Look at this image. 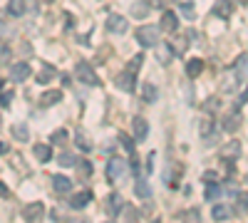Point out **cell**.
I'll list each match as a JSON object with an SVG mask.
<instances>
[{
  "label": "cell",
  "mask_w": 248,
  "mask_h": 223,
  "mask_svg": "<svg viewBox=\"0 0 248 223\" xmlns=\"http://www.w3.org/2000/svg\"><path fill=\"white\" fill-rule=\"evenodd\" d=\"M238 127H241V117H238V114L226 117V121H223V129H226V132H236Z\"/></svg>",
  "instance_id": "obj_28"
},
{
  "label": "cell",
  "mask_w": 248,
  "mask_h": 223,
  "mask_svg": "<svg viewBox=\"0 0 248 223\" xmlns=\"http://www.w3.org/2000/svg\"><path fill=\"white\" fill-rule=\"evenodd\" d=\"M176 28H179L176 13H174V10H164V15H161V28H159V30H164V32H176Z\"/></svg>",
  "instance_id": "obj_7"
},
{
  "label": "cell",
  "mask_w": 248,
  "mask_h": 223,
  "mask_svg": "<svg viewBox=\"0 0 248 223\" xmlns=\"http://www.w3.org/2000/svg\"><path fill=\"white\" fill-rule=\"evenodd\" d=\"M201 72H203V59L194 57V59H189V62H186V74H189V77H199Z\"/></svg>",
  "instance_id": "obj_20"
},
{
  "label": "cell",
  "mask_w": 248,
  "mask_h": 223,
  "mask_svg": "<svg viewBox=\"0 0 248 223\" xmlns=\"http://www.w3.org/2000/svg\"><path fill=\"white\" fill-rule=\"evenodd\" d=\"M236 3H248V0H236Z\"/></svg>",
  "instance_id": "obj_46"
},
{
  "label": "cell",
  "mask_w": 248,
  "mask_h": 223,
  "mask_svg": "<svg viewBox=\"0 0 248 223\" xmlns=\"http://www.w3.org/2000/svg\"><path fill=\"white\" fill-rule=\"evenodd\" d=\"M211 216H214V221H229L233 216V211L226 206V204H216L214 211H211Z\"/></svg>",
  "instance_id": "obj_19"
},
{
  "label": "cell",
  "mask_w": 248,
  "mask_h": 223,
  "mask_svg": "<svg viewBox=\"0 0 248 223\" xmlns=\"http://www.w3.org/2000/svg\"><path fill=\"white\" fill-rule=\"evenodd\" d=\"M32 154H35L37 161H43V164H47V161L52 159V149H50L47 144H35V147H32Z\"/></svg>",
  "instance_id": "obj_16"
},
{
  "label": "cell",
  "mask_w": 248,
  "mask_h": 223,
  "mask_svg": "<svg viewBox=\"0 0 248 223\" xmlns=\"http://www.w3.org/2000/svg\"><path fill=\"white\" fill-rule=\"evenodd\" d=\"M55 74H57V70H55L52 65H45V67H43V72L37 74V82H40V85H47Z\"/></svg>",
  "instance_id": "obj_24"
},
{
  "label": "cell",
  "mask_w": 248,
  "mask_h": 223,
  "mask_svg": "<svg viewBox=\"0 0 248 223\" xmlns=\"http://www.w3.org/2000/svg\"><path fill=\"white\" fill-rule=\"evenodd\" d=\"M159 28H154V25H141L139 30H137V43L141 45V47H156L159 45Z\"/></svg>",
  "instance_id": "obj_1"
},
{
  "label": "cell",
  "mask_w": 248,
  "mask_h": 223,
  "mask_svg": "<svg viewBox=\"0 0 248 223\" xmlns=\"http://www.w3.org/2000/svg\"><path fill=\"white\" fill-rule=\"evenodd\" d=\"M75 166H79V171L85 174V176H87V174L92 176V171H94V169H92V164H90V161H79V159H77V164H75Z\"/></svg>",
  "instance_id": "obj_36"
},
{
  "label": "cell",
  "mask_w": 248,
  "mask_h": 223,
  "mask_svg": "<svg viewBox=\"0 0 248 223\" xmlns=\"http://www.w3.org/2000/svg\"><path fill=\"white\" fill-rule=\"evenodd\" d=\"M134 77H137V74H132L129 70H127V72H122V74L117 77V87H119L122 92H129V94H132L134 87H137V85H134Z\"/></svg>",
  "instance_id": "obj_10"
},
{
  "label": "cell",
  "mask_w": 248,
  "mask_h": 223,
  "mask_svg": "<svg viewBox=\"0 0 248 223\" xmlns=\"http://www.w3.org/2000/svg\"><path fill=\"white\" fill-rule=\"evenodd\" d=\"M156 97H159V92H156V87L154 85H144V99H147V102H156Z\"/></svg>",
  "instance_id": "obj_29"
},
{
  "label": "cell",
  "mask_w": 248,
  "mask_h": 223,
  "mask_svg": "<svg viewBox=\"0 0 248 223\" xmlns=\"http://www.w3.org/2000/svg\"><path fill=\"white\" fill-rule=\"evenodd\" d=\"M67 136H70V134H67L65 129H57V132L50 136V141H52V144H62V141H67Z\"/></svg>",
  "instance_id": "obj_33"
},
{
  "label": "cell",
  "mask_w": 248,
  "mask_h": 223,
  "mask_svg": "<svg viewBox=\"0 0 248 223\" xmlns=\"http://www.w3.org/2000/svg\"><path fill=\"white\" fill-rule=\"evenodd\" d=\"M147 3H149L152 8H164V5L169 3V0H147Z\"/></svg>",
  "instance_id": "obj_39"
},
{
  "label": "cell",
  "mask_w": 248,
  "mask_h": 223,
  "mask_svg": "<svg viewBox=\"0 0 248 223\" xmlns=\"http://www.w3.org/2000/svg\"><path fill=\"white\" fill-rule=\"evenodd\" d=\"M243 102H248V87H246V89H243V94H241V97H238V102H236V104H238V107H241V104H243Z\"/></svg>",
  "instance_id": "obj_41"
},
{
  "label": "cell",
  "mask_w": 248,
  "mask_h": 223,
  "mask_svg": "<svg viewBox=\"0 0 248 223\" xmlns=\"http://www.w3.org/2000/svg\"><path fill=\"white\" fill-rule=\"evenodd\" d=\"M75 164H77V159H75L72 154H67V151H62V154H60V166H65V169H67V166H75Z\"/></svg>",
  "instance_id": "obj_30"
},
{
  "label": "cell",
  "mask_w": 248,
  "mask_h": 223,
  "mask_svg": "<svg viewBox=\"0 0 248 223\" xmlns=\"http://www.w3.org/2000/svg\"><path fill=\"white\" fill-rule=\"evenodd\" d=\"M167 47H169L171 55H184L186 47H189V35H176V37H171Z\"/></svg>",
  "instance_id": "obj_6"
},
{
  "label": "cell",
  "mask_w": 248,
  "mask_h": 223,
  "mask_svg": "<svg viewBox=\"0 0 248 223\" xmlns=\"http://www.w3.org/2000/svg\"><path fill=\"white\" fill-rule=\"evenodd\" d=\"M231 13H233L231 0H221V3H216V5H214V15H218V17H226V20H229V17H231Z\"/></svg>",
  "instance_id": "obj_17"
},
{
  "label": "cell",
  "mask_w": 248,
  "mask_h": 223,
  "mask_svg": "<svg viewBox=\"0 0 248 223\" xmlns=\"http://www.w3.org/2000/svg\"><path fill=\"white\" fill-rule=\"evenodd\" d=\"M119 141H122V147L127 149L129 154H134V141H132V139H129L127 134H122V136H119Z\"/></svg>",
  "instance_id": "obj_35"
},
{
  "label": "cell",
  "mask_w": 248,
  "mask_h": 223,
  "mask_svg": "<svg viewBox=\"0 0 248 223\" xmlns=\"http://www.w3.org/2000/svg\"><path fill=\"white\" fill-rule=\"evenodd\" d=\"M77 77H79V82L82 85H90V87H99V77H97V72L87 65V62H77Z\"/></svg>",
  "instance_id": "obj_2"
},
{
  "label": "cell",
  "mask_w": 248,
  "mask_h": 223,
  "mask_svg": "<svg viewBox=\"0 0 248 223\" xmlns=\"http://www.w3.org/2000/svg\"><path fill=\"white\" fill-rule=\"evenodd\" d=\"M233 70H236V77L241 79V82H248V55L238 57V62L233 65Z\"/></svg>",
  "instance_id": "obj_14"
},
{
  "label": "cell",
  "mask_w": 248,
  "mask_h": 223,
  "mask_svg": "<svg viewBox=\"0 0 248 223\" xmlns=\"http://www.w3.org/2000/svg\"><path fill=\"white\" fill-rule=\"evenodd\" d=\"M141 62H144V57H141V55H134V57H132V62H129V67H127V70H129L132 74H137V72H139V67H141Z\"/></svg>",
  "instance_id": "obj_32"
},
{
  "label": "cell",
  "mask_w": 248,
  "mask_h": 223,
  "mask_svg": "<svg viewBox=\"0 0 248 223\" xmlns=\"http://www.w3.org/2000/svg\"><path fill=\"white\" fill-rule=\"evenodd\" d=\"M132 15H134V17H147V15H149V3H144V0L134 3V5H132Z\"/></svg>",
  "instance_id": "obj_26"
},
{
  "label": "cell",
  "mask_w": 248,
  "mask_h": 223,
  "mask_svg": "<svg viewBox=\"0 0 248 223\" xmlns=\"http://www.w3.org/2000/svg\"><path fill=\"white\" fill-rule=\"evenodd\" d=\"M238 208H241V211L248 208V193H238Z\"/></svg>",
  "instance_id": "obj_38"
},
{
  "label": "cell",
  "mask_w": 248,
  "mask_h": 223,
  "mask_svg": "<svg viewBox=\"0 0 248 223\" xmlns=\"http://www.w3.org/2000/svg\"><path fill=\"white\" fill-rule=\"evenodd\" d=\"M25 10H28L25 0H10V3H8V13H10L13 17H20V15H25Z\"/></svg>",
  "instance_id": "obj_21"
},
{
  "label": "cell",
  "mask_w": 248,
  "mask_h": 223,
  "mask_svg": "<svg viewBox=\"0 0 248 223\" xmlns=\"http://www.w3.org/2000/svg\"><path fill=\"white\" fill-rule=\"evenodd\" d=\"M40 3H43V5H47V3H52V0H40Z\"/></svg>",
  "instance_id": "obj_45"
},
{
  "label": "cell",
  "mask_w": 248,
  "mask_h": 223,
  "mask_svg": "<svg viewBox=\"0 0 248 223\" xmlns=\"http://www.w3.org/2000/svg\"><path fill=\"white\" fill-rule=\"evenodd\" d=\"M181 13L186 17H194V3H181Z\"/></svg>",
  "instance_id": "obj_37"
},
{
  "label": "cell",
  "mask_w": 248,
  "mask_h": 223,
  "mask_svg": "<svg viewBox=\"0 0 248 223\" xmlns=\"http://www.w3.org/2000/svg\"><path fill=\"white\" fill-rule=\"evenodd\" d=\"M30 77V62H15L10 67V79L13 82H25Z\"/></svg>",
  "instance_id": "obj_5"
},
{
  "label": "cell",
  "mask_w": 248,
  "mask_h": 223,
  "mask_svg": "<svg viewBox=\"0 0 248 223\" xmlns=\"http://www.w3.org/2000/svg\"><path fill=\"white\" fill-rule=\"evenodd\" d=\"M8 193H10V191L5 189V184H3V181H0V196H8Z\"/></svg>",
  "instance_id": "obj_42"
},
{
  "label": "cell",
  "mask_w": 248,
  "mask_h": 223,
  "mask_svg": "<svg viewBox=\"0 0 248 223\" xmlns=\"http://www.w3.org/2000/svg\"><path fill=\"white\" fill-rule=\"evenodd\" d=\"M13 97H15V94H13V89H10V92H0V107L8 109V107L13 104Z\"/></svg>",
  "instance_id": "obj_31"
},
{
  "label": "cell",
  "mask_w": 248,
  "mask_h": 223,
  "mask_svg": "<svg viewBox=\"0 0 248 223\" xmlns=\"http://www.w3.org/2000/svg\"><path fill=\"white\" fill-rule=\"evenodd\" d=\"M10 132H13V136H15L17 141H30V129H28L25 121H17V124H13Z\"/></svg>",
  "instance_id": "obj_15"
},
{
  "label": "cell",
  "mask_w": 248,
  "mask_h": 223,
  "mask_svg": "<svg viewBox=\"0 0 248 223\" xmlns=\"http://www.w3.org/2000/svg\"><path fill=\"white\" fill-rule=\"evenodd\" d=\"M211 129H214V121H211V117H209V119H203V121H201V136H209Z\"/></svg>",
  "instance_id": "obj_34"
},
{
  "label": "cell",
  "mask_w": 248,
  "mask_h": 223,
  "mask_svg": "<svg viewBox=\"0 0 248 223\" xmlns=\"http://www.w3.org/2000/svg\"><path fill=\"white\" fill-rule=\"evenodd\" d=\"M52 189L57 191V193H70V189H72V181L67 178V176H52Z\"/></svg>",
  "instance_id": "obj_13"
},
{
  "label": "cell",
  "mask_w": 248,
  "mask_h": 223,
  "mask_svg": "<svg viewBox=\"0 0 248 223\" xmlns=\"http://www.w3.org/2000/svg\"><path fill=\"white\" fill-rule=\"evenodd\" d=\"M75 141H77V147H79L82 151H90V149H92V139H90L85 132H82V129L75 132Z\"/></svg>",
  "instance_id": "obj_22"
},
{
  "label": "cell",
  "mask_w": 248,
  "mask_h": 223,
  "mask_svg": "<svg viewBox=\"0 0 248 223\" xmlns=\"http://www.w3.org/2000/svg\"><path fill=\"white\" fill-rule=\"evenodd\" d=\"M0 30H3V23H0Z\"/></svg>",
  "instance_id": "obj_47"
},
{
  "label": "cell",
  "mask_w": 248,
  "mask_h": 223,
  "mask_svg": "<svg viewBox=\"0 0 248 223\" xmlns=\"http://www.w3.org/2000/svg\"><path fill=\"white\" fill-rule=\"evenodd\" d=\"M92 201V191H79V193H75L72 198H70V206L75 208V211H82L87 204Z\"/></svg>",
  "instance_id": "obj_11"
},
{
  "label": "cell",
  "mask_w": 248,
  "mask_h": 223,
  "mask_svg": "<svg viewBox=\"0 0 248 223\" xmlns=\"http://www.w3.org/2000/svg\"><path fill=\"white\" fill-rule=\"evenodd\" d=\"M238 154H241V144H238V141H229V144L221 149V156H226V159H236Z\"/></svg>",
  "instance_id": "obj_23"
},
{
  "label": "cell",
  "mask_w": 248,
  "mask_h": 223,
  "mask_svg": "<svg viewBox=\"0 0 248 223\" xmlns=\"http://www.w3.org/2000/svg\"><path fill=\"white\" fill-rule=\"evenodd\" d=\"M23 216H25L28 221H40V218L45 216V206L40 204V201H32L30 206H25V208H23Z\"/></svg>",
  "instance_id": "obj_9"
},
{
  "label": "cell",
  "mask_w": 248,
  "mask_h": 223,
  "mask_svg": "<svg viewBox=\"0 0 248 223\" xmlns=\"http://www.w3.org/2000/svg\"><path fill=\"white\" fill-rule=\"evenodd\" d=\"M8 151V144H5V141H0V154H5Z\"/></svg>",
  "instance_id": "obj_43"
},
{
  "label": "cell",
  "mask_w": 248,
  "mask_h": 223,
  "mask_svg": "<svg viewBox=\"0 0 248 223\" xmlns=\"http://www.w3.org/2000/svg\"><path fill=\"white\" fill-rule=\"evenodd\" d=\"M134 193L139 196V198H149L152 196V189H149V184H147V181H137V184H134Z\"/></svg>",
  "instance_id": "obj_25"
},
{
  "label": "cell",
  "mask_w": 248,
  "mask_h": 223,
  "mask_svg": "<svg viewBox=\"0 0 248 223\" xmlns=\"http://www.w3.org/2000/svg\"><path fill=\"white\" fill-rule=\"evenodd\" d=\"M62 99V92L60 89H50V92H45L43 97H40V104L43 107H52V104H57Z\"/></svg>",
  "instance_id": "obj_18"
},
{
  "label": "cell",
  "mask_w": 248,
  "mask_h": 223,
  "mask_svg": "<svg viewBox=\"0 0 248 223\" xmlns=\"http://www.w3.org/2000/svg\"><path fill=\"white\" fill-rule=\"evenodd\" d=\"M218 193H221V189L216 186V181H209V184H206V191H203L206 201H216V198H218Z\"/></svg>",
  "instance_id": "obj_27"
},
{
  "label": "cell",
  "mask_w": 248,
  "mask_h": 223,
  "mask_svg": "<svg viewBox=\"0 0 248 223\" xmlns=\"http://www.w3.org/2000/svg\"><path fill=\"white\" fill-rule=\"evenodd\" d=\"M3 85H5V79H3V77H0V89H3Z\"/></svg>",
  "instance_id": "obj_44"
},
{
  "label": "cell",
  "mask_w": 248,
  "mask_h": 223,
  "mask_svg": "<svg viewBox=\"0 0 248 223\" xmlns=\"http://www.w3.org/2000/svg\"><path fill=\"white\" fill-rule=\"evenodd\" d=\"M127 171V164H124L122 159H109L107 161V181H119Z\"/></svg>",
  "instance_id": "obj_4"
},
{
  "label": "cell",
  "mask_w": 248,
  "mask_h": 223,
  "mask_svg": "<svg viewBox=\"0 0 248 223\" xmlns=\"http://www.w3.org/2000/svg\"><path fill=\"white\" fill-rule=\"evenodd\" d=\"M127 28H129V20L124 17V15H117V13H109L107 15V30L112 35H124V32H127Z\"/></svg>",
  "instance_id": "obj_3"
},
{
  "label": "cell",
  "mask_w": 248,
  "mask_h": 223,
  "mask_svg": "<svg viewBox=\"0 0 248 223\" xmlns=\"http://www.w3.org/2000/svg\"><path fill=\"white\" fill-rule=\"evenodd\" d=\"M132 129H134L137 141H144V139H147V134H149V121L144 119V117H134V121H132Z\"/></svg>",
  "instance_id": "obj_8"
},
{
  "label": "cell",
  "mask_w": 248,
  "mask_h": 223,
  "mask_svg": "<svg viewBox=\"0 0 248 223\" xmlns=\"http://www.w3.org/2000/svg\"><path fill=\"white\" fill-rule=\"evenodd\" d=\"M122 206H124V201H122V196H119V193H109V196H107V213H109L112 218H117V216H119Z\"/></svg>",
  "instance_id": "obj_12"
},
{
  "label": "cell",
  "mask_w": 248,
  "mask_h": 223,
  "mask_svg": "<svg viewBox=\"0 0 248 223\" xmlns=\"http://www.w3.org/2000/svg\"><path fill=\"white\" fill-rule=\"evenodd\" d=\"M218 176H216V171H206L203 174V181H206V184H209V181H216Z\"/></svg>",
  "instance_id": "obj_40"
}]
</instances>
